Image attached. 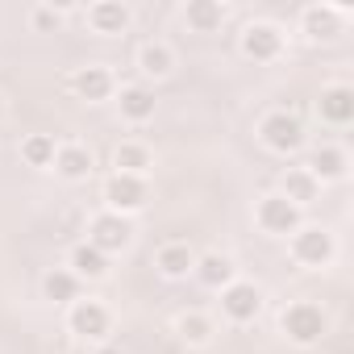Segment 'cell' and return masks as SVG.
<instances>
[{
  "label": "cell",
  "mask_w": 354,
  "mask_h": 354,
  "mask_svg": "<svg viewBox=\"0 0 354 354\" xmlns=\"http://www.w3.org/2000/svg\"><path fill=\"white\" fill-rule=\"evenodd\" d=\"M55 150H59L55 133H30V138L21 142V158H26L30 167H50V162H55Z\"/></svg>",
  "instance_id": "obj_26"
},
{
  "label": "cell",
  "mask_w": 354,
  "mask_h": 354,
  "mask_svg": "<svg viewBox=\"0 0 354 354\" xmlns=\"http://www.w3.org/2000/svg\"><path fill=\"white\" fill-rule=\"evenodd\" d=\"M279 329H283V337H288L292 346H317V342L325 337V329H329V317H325V308L313 304V300H292V304L279 313Z\"/></svg>",
  "instance_id": "obj_1"
},
{
  "label": "cell",
  "mask_w": 354,
  "mask_h": 354,
  "mask_svg": "<svg viewBox=\"0 0 354 354\" xmlns=\"http://www.w3.org/2000/svg\"><path fill=\"white\" fill-rule=\"evenodd\" d=\"M50 167L63 175L67 184H80V180H88V175H92V150L84 142H59Z\"/></svg>",
  "instance_id": "obj_14"
},
{
  "label": "cell",
  "mask_w": 354,
  "mask_h": 354,
  "mask_svg": "<svg viewBox=\"0 0 354 354\" xmlns=\"http://www.w3.org/2000/svg\"><path fill=\"white\" fill-rule=\"evenodd\" d=\"M221 313L234 325H250L263 313V288L254 279H234L230 288H221Z\"/></svg>",
  "instance_id": "obj_9"
},
{
  "label": "cell",
  "mask_w": 354,
  "mask_h": 354,
  "mask_svg": "<svg viewBox=\"0 0 354 354\" xmlns=\"http://www.w3.org/2000/svg\"><path fill=\"white\" fill-rule=\"evenodd\" d=\"M192 275H196L205 288H213V292H221V288H230V283L238 279V271H234V259H230V254H221V250L196 254V267H192Z\"/></svg>",
  "instance_id": "obj_17"
},
{
  "label": "cell",
  "mask_w": 354,
  "mask_h": 354,
  "mask_svg": "<svg viewBox=\"0 0 354 354\" xmlns=\"http://www.w3.org/2000/svg\"><path fill=\"white\" fill-rule=\"evenodd\" d=\"M117 109H121V117H125L129 125H146V121L154 117V109H158L154 88H146V84H125V88L117 92Z\"/></svg>",
  "instance_id": "obj_15"
},
{
  "label": "cell",
  "mask_w": 354,
  "mask_h": 354,
  "mask_svg": "<svg viewBox=\"0 0 354 354\" xmlns=\"http://www.w3.org/2000/svg\"><path fill=\"white\" fill-rule=\"evenodd\" d=\"M63 17H67V9H55V5H38V9L30 13V21H34L38 34H55V30L63 26Z\"/></svg>",
  "instance_id": "obj_27"
},
{
  "label": "cell",
  "mask_w": 354,
  "mask_h": 354,
  "mask_svg": "<svg viewBox=\"0 0 354 354\" xmlns=\"http://www.w3.org/2000/svg\"><path fill=\"white\" fill-rule=\"evenodd\" d=\"M308 171H313L317 184H342L346 175H350V154H346L342 146H321V150L313 154Z\"/></svg>",
  "instance_id": "obj_19"
},
{
  "label": "cell",
  "mask_w": 354,
  "mask_h": 354,
  "mask_svg": "<svg viewBox=\"0 0 354 354\" xmlns=\"http://www.w3.org/2000/svg\"><path fill=\"white\" fill-rule=\"evenodd\" d=\"M154 267H158L167 279H188V275H192V267H196V254H192L184 242H167V246H158Z\"/></svg>",
  "instance_id": "obj_21"
},
{
  "label": "cell",
  "mask_w": 354,
  "mask_h": 354,
  "mask_svg": "<svg viewBox=\"0 0 354 354\" xmlns=\"http://www.w3.org/2000/svg\"><path fill=\"white\" fill-rule=\"evenodd\" d=\"M175 333H180V342H188V346H209L213 342V333H217V325H213V317H205V313H180L175 317Z\"/></svg>",
  "instance_id": "obj_24"
},
{
  "label": "cell",
  "mask_w": 354,
  "mask_h": 354,
  "mask_svg": "<svg viewBox=\"0 0 354 354\" xmlns=\"http://www.w3.org/2000/svg\"><path fill=\"white\" fill-rule=\"evenodd\" d=\"M113 167L121 171V175H142L146 180V171L154 167V154H150V146L146 142H121L117 150H113Z\"/></svg>",
  "instance_id": "obj_23"
},
{
  "label": "cell",
  "mask_w": 354,
  "mask_h": 354,
  "mask_svg": "<svg viewBox=\"0 0 354 354\" xmlns=\"http://www.w3.org/2000/svg\"><path fill=\"white\" fill-rule=\"evenodd\" d=\"M238 46H242V55H246L250 63H275V59L283 55V46H288V34H283L279 21L259 17V21H246V26H242Z\"/></svg>",
  "instance_id": "obj_4"
},
{
  "label": "cell",
  "mask_w": 354,
  "mask_h": 354,
  "mask_svg": "<svg viewBox=\"0 0 354 354\" xmlns=\"http://www.w3.org/2000/svg\"><path fill=\"white\" fill-rule=\"evenodd\" d=\"M0 113H5V96H0Z\"/></svg>",
  "instance_id": "obj_29"
},
{
  "label": "cell",
  "mask_w": 354,
  "mask_h": 354,
  "mask_svg": "<svg viewBox=\"0 0 354 354\" xmlns=\"http://www.w3.org/2000/svg\"><path fill=\"white\" fill-rule=\"evenodd\" d=\"M67 271L84 283H100V279H109V254H100L92 242H80V246H71V254H67Z\"/></svg>",
  "instance_id": "obj_16"
},
{
  "label": "cell",
  "mask_w": 354,
  "mask_h": 354,
  "mask_svg": "<svg viewBox=\"0 0 354 354\" xmlns=\"http://www.w3.org/2000/svg\"><path fill=\"white\" fill-rule=\"evenodd\" d=\"M71 92L80 100H88V104H100V100H109L117 92V80H113V71L104 63H88V67L71 71Z\"/></svg>",
  "instance_id": "obj_12"
},
{
  "label": "cell",
  "mask_w": 354,
  "mask_h": 354,
  "mask_svg": "<svg viewBox=\"0 0 354 354\" xmlns=\"http://www.w3.org/2000/svg\"><path fill=\"white\" fill-rule=\"evenodd\" d=\"M96 354H125V350H121V346H100Z\"/></svg>",
  "instance_id": "obj_28"
},
{
  "label": "cell",
  "mask_w": 354,
  "mask_h": 354,
  "mask_svg": "<svg viewBox=\"0 0 354 354\" xmlns=\"http://www.w3.org/2000/svg\"><path fill=\"white\" fill-rule=\"evenodd\" d=\"M254 225L263 230V234H271V238H292L300 225H304V209H296L288 196H279V192H267V196H259V205H254Z\"/></svg>",
  "instance_id": "obj_5"
},
{
  "label": "cell",
  "mask_w": 354,
  "mask_h": 354,
  "mask_svg": "<svg viewBox=\"0 0 354 354\" xmlns=\"http://www.w3.org/2000/svg\"><path fill=\"white\" fill-rule=\"evenodd\" d=\"M350 9L346 5H329V0H317V5H304L300 9V34L308 42H337L350 26Z\"/></svg>",
  "instance_id": "obj_3"
},
{
  "label": "cell",
  "mask_w": 354,
  "mask_h": 354,
  "mask_svg": "<svg viewBox=\"0 0 354 354\" xmlns=\"http://www.w3.org/2000/svg\"><path fill=\"white\" fill-rule=\"evenodd\" d=\"M42 296L55 300V304H71V300H80V279H75L67 267H55V271H46V279H42Z\"/></svg>",
  "instance_id": "obj_25"
},
{
  "label": "cell",
  "mask_w": 354,
  "mask_h": 354,
  "mask_svg": "<svg viewBox=\"0 0 354 354\" xmlns=\"http://www.w3.org/2000/svg\"><path fill=\"white\" fill-rule=\"evenodd\" d=\"M138 71H142L146 80H167V75L175 71V50H171V42H162V38L142 42V46H138Z\"/></svg>",
  "instance_id": "obj_18"
},
{
  "label": "cell",
  "mask_w": 354,
  "mask_h": 354,
  "mask_svg": "<svg viewBox=\"0 0 354 354\" xmlns=\"http://www.w3.org/2000/svg\"><path fill=\"white\" fill-rule=\"evenodd\" d=\"M279 196H288L296 209H304V205H313V201L321 196V184L313 180L308 167H288L283 180H279Z\"/></svg>",
  "instance_id": "obj_20"
},
{
  "label": "cell",
  "mask_w": 354,
  "mask_h": 354,
  "mask_svg": "<svg viewBox=\"0 0 354 354\" xmlns=\"http://www.w3.org/2000/svg\"><path fill=\"white\" fill-rule=\"evenodd\" d=\"M292 259L304 271H321V267H329L337 259V238L325 225H300L292 234Z\"/></svg>",
  "instance_id": "obj_6"
},
{
  "label": "cell",
  "mask_w": 354,
  "mask_h": 354,
  "mask_svg": "<svg viewBox=\"0 0 354 354\" xmlns=\"http://www.w3.org/2000/svg\"><path fill=\"white\" fill-rule=\"evenodd\" d=\"M317 113L325 125H350L354 121V88L350 84H329L317 96Z\"/></svg>",
  "instance_id": "obj_13"
},
{
  "label": "cell",
  "mask_w": 354,
  "mask_h": 354,
  "mask_svg": "<svg viewBox=\"0 0 354 354\" xmlns=\"http://www.w3.org/2000/svg\"><path fill=\"white\" fill-rule=\"evenodd\" d=\"M100 192H104L109 213H121V217L142 213V209H146V201H150V184L142 180V175H121V171H113V175H109Z\"/></svg>",
  "instance_id": "obj_7"
},
{
  "label": "cell",
  "mask_w": 354,
  "mask_h": 354,
  "mask_svg": "<svg viewBox=\"0 0 354 354\" xmlns=\"http://www.w3.org/2000/svg\"><path fill=\"white\" fill-rule=\"evenodd\" d=\"M88 242L100 250V254H121L129 242H133V221L129 217H121V213H100V217H92V225H88Z\"/></svg>",
  "instance_id": "obj_10"
},
{
  "label": "cell",
  "mask_w": 354,
  "mask_h": 354,
  "mask_svg": "<svg viewBox=\"0 0 354 354\" xmlns=\"http://www.w3.org/2000/svg\"><path fill=\"white\" fill-rule=\"evenodd\" d=\"M67 329L75 333V337H84V342H104L109 337V329H113V313L100 304V300H71V308H67Z\"/></svg>",
  "instance_id": "obj_8"
},
{
  "label": "cell",
  "mask_w": 354,
  "mask_h": 354,
  "mask_svg": "<svg viewBox=\"0 0 354 354\" xmlns=\"http://www.w3.org/2000/svg\"><path fill=\"white\" fill-rule=\"evenodd\" d=\"M259 142L271 150V154H296V150H304V142H308V133H304V121L296 117V113H288V109H275V113H267L263 121H259Z\"/></svg>",
  "instance_id": "obj_2"
},
{
  "label": "cell",
  "mask_w": 354,
  "mask_h": 354,
  "mask_svg": "<svg viewBox=\"0 0 354 354\" xmlns=\"http://www.w3.org/2000/svg\"><path fill=\"white\" fill-rule=\"evenodd\" d=\"M84 21L92 26V34L100 38H117L133 26V9L125 5V0H96V5L84 9Z\"/></svg>",
  "instance_id": "obj_11"
},
{
  "label": "cell",
  "mask_w": 354,
  "mask_h": 354,
  "mask_svg": "<svg viewBox=\"0 0 354 354\" xmlns=\"http://www.w3.org/2000/svg\"><path fill=\"white\" fill-rule=\"evenodd\" d=\"M184 21H188L192 34H217L221 21H225V5L221 0H188Z\"/></svg>",
  "instance_id": "obj_22"
}]
</instances>
